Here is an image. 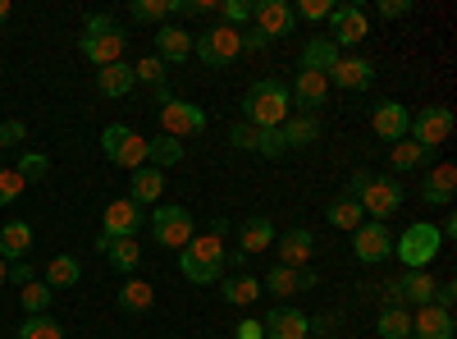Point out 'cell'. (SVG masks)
Segmentation results:
<instances>
[{
  "instance_id": "obj_11",
  "label": "cell",
  "mask_w": 457,
  "mask_h": 339,
  "mask_svg": "<svg viewBox=\"0 0 457 339\" xmlns=\"http://www.w3.org/2000/svg\"><path fill=\"white\" fill-rule=\"evenodd\" d=\"M366 32H370V19L361 5H334L329 10V42L334 47H357V42H366Z\"/></svg>"
},
{
  "instance_id": "obj_48",
  "label": "cell",
  "mask_w": 457,
  "mask_h": 339,
  "mask_svg": "<svg viewBox=\"0 0 457 339\" xmlns=\"http://www.w3.org/2000/svg\"><path fill=\"white\" fill-rule=\"evenodd\" d=\"M329 10H334V0H302V5L293 10V14H302V19H329Z\"/></svg>"
},
{
  "instance_id": "obj_53",
  "label": "cell",
  "mask_w": 457,
  "mask_h": 339,
  "mask_svg": "<svg viewBox=\"0 0 457 339\" xmlns=\"http://www.w3.org/2000/svg\"><path fill=\"white\" fill-rule=\"evenodd\" d=\"M87 37H101V32H114V19L110 14H87V28H83Z\"/></svg>"
},
{
  "instance_id": "obj_23",
  "label": "cell",
  "mask_w": 457,
  "mask_h": 339,
  "mask_svg": "<svg viewBox=\"0 0 457 339\" xmlns=\"http://www.w3.org/2000/svg\"><path fill=\"white\" fill-rule=\"evenodd\" d=\"M411 339H453V312L426 303L421 312L411 317Z\"/></svg>"
},
{
  "instance_id": "obj_43",
  "label": "cell",
  "mask_w": 457,
  "mask_h": 339,
  "mask_svg": "<svg viewBox=\"0 0 457 339\" xmlns=\"http://www.w3.org/2000/svg\"><path fill=\"white\" fill-rule=\"evenodd\" d=\"M165 73H170V64L156 60V55H146V60L133 64V79H137V83H151V88H161V83H165Z\"/></svg>"
},
{
  "instance_id": "obj_7",
  "label": "cell",
  "mask_w": 457,
  "mask_h": 339,
  "mask_svg": "<svg viewBox=\"0 0 457 339\" xmlns=\"http://www.w3.org/2000/svg\"><path fill=\"white\" fill-rule=\"evenodd\" d=\"M357 202H361V216L385 225L403 207V183H394V174H370V183L357 193Z\"/></svg>"
},
{
  "instance_id": "obj_54",
  "label": "cell",
  "mask_w": 457,
  "mask_h": 339,
  "mask_svg": "<svg viewBox=\"0 0 457 339\" xmlns=\"http://www.w3.org/2000/svg\"><path fill=\"white\" fill-rule=\"evenodd\" d=\"M234 335H238V339H265V330H261V321H252V317H243V321L234 326Z\"/></svg>"
},
{
  "instance_id": "obj_50",
  "label": "cell",
  "mask_w": 457,
  "mask_h": 339,
  "mask_svg": "<svg viewBox=\"0 0 457 339\" xmlns=\"http://www.w3.org/2000/svg\"><path fill=\"white\" fill-rule=\"evenodd\" d=\"M238 37H243V51H247V55H261L265 47H270V37H265V32H256V28H243Z\"/></svg>"
},
{
  "instance_id": "obj_8",
  "label": "cell",
  "mask_w": 457,
  "mask_h": 339,
  "mask_svg": "<svg viewBox=\"0 0 457 339\" xmlns=\"http://www.w3.org/2000/svg\"><path fill=\"white\" fill-rule=\"evenodd\" d=\"M407 138L416 142V147H444L448 138H453V110L448 106H426L421 115H411V124H407Z\"/></svg>"
},
{
  "instance_id": "obj_10",
  "label": "cell",
  "mask_w": 457,
  "mask_h": 339,
  "mask_svg": "<svg viewBox=\"0 0 457 339\" xmlns=\"http://www.w3.org/2000/svg\"><path fill=\"white\" fill-rule=\"evenodd\" d=\"M161 129H165V138H197V133H206V110L202 106H193V101H170V106H161Z\"/></svg>"
},
{
  "instance_id": "obj_34",
  "label": "cell",
  "mask_w": 457,
  "mask_h": 339,
  "mask_svg": "<svg viewBox=\"0 0 457 339\" xmlns=\"http://www.w3.org/2000/svg\"><path fill=\"white\" fill-rule=\"evenodd\" d=\"M426 161H430V152H426V147H416L411 138H403V142H394V147H389V165H394V174L421 170Z\"/></svg>"
},
{
  "instance_id": "obj_55",
  "label": "cell",
  "mask_w": 457,
  "mask_h": 339,
  "mask_svg": "<svg viewBox=\"0 0 457 339\" xmlns=\"http://www.w3.org/2000/svg\"><path fill=\"white\" fill-rule=\"evenodd\" d=\"M366 183H370V170H357V174L348 179V198H357V193H361Z\"/></svg>"
},
{
  "instance_id": "obj_58",
  "label": "cell",
  "mask_w": 457,
  "mask_h": 339,
  "mask_svg": "<svg viewBox=\"0 0 457 339\" xmlns=\"http://www.w3.org/2000/svg\"><path fill=\"white\" fill-rule=\"evenodd\" d=\"M5 280H10V261H5V257H0V284H5Z\"/></svg>"
},
{
  "instance_id": "obj_32",
  "label": "cell",
  "mask_w": 457,
  "mask_h": 339,
  "mask_svg": "<svg viewBox=\"0 0 457 339\" xmlns=\"http://www.w3.org/2000/svg\"><path fill=\"white\" fill-rule=\"evenodd\" d=\"M120 312H129V317H137V312H151V303H156V289H151L146 280H129L124 289H120Z\"/></svg>"
},
{
  "instance_id": "obj_41",
  "label": "cell",
  "mask_w": 457,
  "mask_h": 339,
  "mask_svg": "<svg viewBox=\"0 0 457 339\" xmlns=\"http://www.w3.org/2000/svg\"><path fill=\"white\" fill-rule=\"evenodd\" d=\"M379 335H385V339H407L411 335V317L403 308H385V312H379Z\"/></svg>"
},
{
  "instance_id": "obj_31",
  "label": "cell",
  "mask_w": 457,
  "mask_h": 339,
  "mask_svg": "<svg viewBox=\"0 0 457 339\" xmlns=\"http://www.w3.org/2000/svg\"><path fill=\"white\" fill-rule=\"evenodd\" d=\"M338 64V47L329 42V37H312L307 47H302V69H312V73H329Z\"/></svg>"
},
{
  "instance_id": "obj_30",
  "label": "cell",
  "mask_w": 457,
  "mask_h": 339,
  "mask_svg": "<svg viewBox=\"0 0 457 339\" xmlns=\"http://www.w3.org/2000/svg\"><path fill=\"white\" fill-rule=\"evenodd\" d=\"M279 138H284V147H307V142H316L320 138V120L316 115H288L284 124H279Z\"/></svg>"
},
{
  "instance_id": "obj_33",
  "label": "cell",
  "mask_w": 457,
  "mask_h": 339,
  "mask_svg": "<svg viewBox=\"0 0 457 339\" xmlns=\"http://www.w3.org/2000/svg\"><path fill=\"white\" fill-rule=\"evenodd\" d=\"M83 280V267H79V257H69V252H60V257H51V267H46V284L60 293V289H73Z\"/></svg>"
},
{
  "instance_id": "obj_2",
  "label": "cell",
  "mask_w": 457,
  "mask_h": 339,
  "mask_svg": "<svg viewBox=\"0 0 457 339\" xmlns=\"http://www.w3.org/2000/svg\"><path fill=\"white\" fill-rule=\"evenodd\" d=\"M228 267V252H224V239L220 234H197L193 243L183 248L179 257V271L183 280H193V284H215Z\"/></svg>"
},
{
  "instance_id": "obj_42",
  "label": "cell",
  "mask_w": 457,
  "mask_h": 339,
  "mask_svg": "<svg viewBox=\"0 0 457 339\" xmlns=\"http://www.w3.org/2000/svg\"><path fill=\"white\" fill-rule=\"evenodd\" d=\"M19 339H64V326L51 321V317H28L19 326Z\"/></svg>"
},
{
  "instance_id": "obj_35",
  "label": "cell",
  "mask_w": 457,
  "mask_h": 339,
  "mask_svg": "<svg viewBox=\"0 0 457 339\" xmlns=\"http://www.w3.org/2000/svg\"><path fill=\"white\" fill-rule=\"evenodd\" d=\"M325 220L334 225V230H348V234H353L357 225L366 220V216H361V202H357V198H348V193H343V198H334V202H329Z\"/></svg>"
},
{
  "instance_id": "obj_26",
  "label": "cell",
  "mask_w": 457,
  "mask_h": 339,
  "mask_svg": "<svg viewBox=\"0 0 457 339\" xmlns=\"http://www.w3.org/2000/svg\"><path fill=\"white\" fill-rule=\"evenodd\" d=\"M137 88V79H133V64L129 60H120V64H105V69H96V92L101 97H129Z\"/></svg>"
},
{
  "instance_id": "obj_12",
  "label": "cell",
  "mask_w": 457,
  "mask_h": 339,
  "mask_svg": "<svg viewBox=\"0 0 457 339\" xmlns=\"http://www.w3.org/2000/svg\"><path fill=\"white\" fill-rule=\"evenodd\" d=\"M435 289H439V280L430 271H407L389 284V308H403V303L426 308V303H435Z\"/></svg>"
},
{
  "instance_id": "obj_19",
  "label": "cell",
  "mask_w": 457,
  "mask_h": 339,
  "mask_svg": "<svg viewBox=\"0 0 457 339\" xmlns=\"http://www.w3.org/2000/svg\"><path fill=\"white\" fill-rule=\"evenodd\" d=\"M124 47H129V37L114 28V32H101V37H87L83 32V42H79V51L96 64V69H105V64H120L124 60Z\"/></svg>"
},
{
  "instance_id": "obj_9",
  "label": "cell",
  "mask_w": 457,
  "mask_h": 339,
  "mask_svg": "<svg viewBox=\"0 0 457 339\" xmlns=\"http://www.w3.org/2000/svg\"><path fill=\"white\" fill-rule=\"evenodd\" d=\"M353 257L366 261V267H375V261H389V257H394V234H389V225L361 220L357 230H353Z\"/></svg>"
},
{
  "instance_id": "obj_37",
  "label": "cell",
  "mask_w": 457,
  "mask_h": 339,
  "mask_svg": "<svg viewBox=\"0 0 457 339\" xmlns=\"http://www.w3.org/2000/svg\"><path fill=\"white\" fill-rule=\"evenodd\" d=\"M220 298H224V303H234V308H247V303H256V298H261V280L234 275V280L220 284Z\"/></svg>"
},
{
  "instance_id": "obj_22",
  "label": "cell",
  "mask_w": 457,
  "mask_h": 339,
  "mask_svg": "<svg viewBox=\"0 0 457 339\" xmlns=\"http://www.w3.org/2000/svg\"><path fill=\"white\" fill-rule=\"evenodd\" d=\"M453 193H457V165L444 161V165H435V170L426 174V183H421V202H430V207H448Z\"/></svg>"
},
{
  "instance_id": "obj_46",
  "label": "cell",
  "mask_w": 457,
  "mask_h": 339,
  "mask_svg": "<svg viewBox=\"0 0 457 339\" xmlns=\"http://www.w3.org/2000/svg\"><path fill=\"white\" fill-rule=\"evenodd\" d=\"M19 193H23V174L19 170H0V207L19 202Z\"/></svg>"
},
{
  "instance_id": "obj_45",
  "label": "cell",
  "mask_w": 457,
  "mask_h": 339,
  "mask_svg": "<svg viewBox=\"0 0 457 339\" xmlns=\"http://www.w3.org/2000/svg\"><path fill=\"white\" fill-rule=\"evenodd\" d=\"M256 142H261V129H252L247 120H238L228 129V147H238V152H256Z\"/></svg>"
},
{
  "instance_id": "obj_4",
  "label": "cell",
  "mask_w": 457,
  "mask_h": 339,
  "mask_svg": "<svg viewBox=\"0 0 457 339\" xmlns=\"http://www.w3.org/2000/svg\"><path fill=\"white\" fill-rule=\"evenodd\" d=\"M193 55L206 69H228V64L243 55V37H238V28L211 23V32H193Z\"/></svg>"
},
{
  "instance_id": "obj_15",
  "label": "cell",
  "mask_w": 457,
  "mask_h": 339,
  "mask_svg": "<svg viewBox=\"0 0 457 339\" xmlns=\"http://www.w3.org/2000/svg\"><path fill=\"white\" fill-rule=\"evenodd\" d=\"M293 23H297V14L284 5V0H252V28L265 32L270 42H275V37H288Z\"/></svg>"
},
{
  "instance_id": "obj_51",
  "label": "cell",
  "mask_w": 457,
  "mask_h": 339,
  "mask_svg": "<svg viewBox=\"0 0 457 339\" xmlns=\"http://www.w3.org/2000/svg\"><path fill=\"white\" fill-rule=\"evenodd\" d=\"M379 14H385V19H407L411 0H379Z\"/></svg>"
},
{
  "instance_id": "obj_57",
  "label": "cell",
  "mask_w": 457,
  "mask_h": 339,
  "mask_svg": "<svg viewBox=\"0 0 457 339\" xmlns=\"http://www.w3.org/2000/svg\"><path fill=\"white\" fill-rule=\"evenodd\" d=\"M10 23V0H0V28Z\"/></svg>"
},
{
  "instance_id": "obj_3",
  "label": "cell",
  "mask_w": 457,
  "mask_h": 339,
  "mask_svg": "<svg viewBox=\"0 0 457 339\" xmlns=\"http://www.w3.org/2000/svg\"><path fill=\"white\" fill-rule=\"evenodd\" d=\"M439 248H444V234L435 230L430 220H416V225H407V230L398 234L394 257L403 261L407 271H430V261L439 257Z\"/></svg>"
},
{
  "instance_id": "obj_16",
  "label": "cell",
  "mask_w": 457,
  "mask_h": 339,
  "mask_svg": "<svg viewBox=\"0 0 457 339\" xmlns=\"http://www.w3.org/2000/svg\"><path fill=\"white\" fill-rule=\"evenodd\" d=\"M261 330H265V339H307L312 335V317L307 312H297V308H270L265 312V321H261Z\"/></svg>"
},
{
  "instance_id": "obj_13",
  "label": "cell",
  "mask_w": 457,
  "mask_h": 339,
  "mask_svg": "<svg viewBox=\"0 0 457 339\" xmlns=\"http://www.w3.org/2000/svg\"><path fill=\"white\" fill-rule=\"evenodd\" d=\"M142 220H146L142 207L129 202V198H120V202H110V207H105V216H101V234H96V239H137Z\"/></svg>"
},
{
  "instance_id": "obj_20",
  "label": "cell",
  "mask_w": 457,
  "mask_h": 339,
  "mask_svg": "<svg viewBox=\"0 0 457 339\" xmlns=\"http://www.w3.org/2000/svg\"><path fill=\"white\" fill-rule=\"evenodd\" d=\"M288 97L302 106V115H312V110H320L325 97H329V79H325V73H312V69H297Z\"/></svg>"
},
{
  "instance_id": "obj_17",
  "label": "cell",
  "mask_w": 457,
  "mask_h": 339,
  "mask_svg": "<svg viewBox=\"0 0 457 339\" xmlns=\"http://www.w3.org/2000/svg\"><path fill=\"white\" fill-rule=\"evenodd\" d=\"M329 88H348V92H366L375 83V64L361 55H338V64L325 73Z\"/></svg>"
},
{
  "instance_id": "obj_47",
  "label": "cell",
  "mask_w": 457,
  "mask_h": 339,
  "mask_svg": "<svg viewBox=\"0 0 457 339\" xmlns=\"http://www.w3.org/2000/svg\"><path fill=\"white\" fill-rule=\"evenodd\" d=\"M288 147H284V138H279V129H261V142H256V157H284Z\"/></svg>"
},
{
  "instance_id": "obj_14",
  "label": "cell",
  "mask_w": 457,
  "mask_h": 339,
  "mask_svg": "<svg viewBox=\"0 0 457 339\" xmlns=\"http://www.w3.org/2000/svg\"><path fill=\"white\" fill-rule=\"evenodd\" d=\"M407 124H411V110L403 106V101H379L375 110H370V129H375V138L379 142H403L407 138Z\"/></svg>"
},
{
  "instance_id": "obj_38",
  "label": "cell",
  "mask_w": 457,
  "mask_h": 339,
  "mask_svg": "<svg viewBox=\"0 0 457 339\" xmlns=\"http://www.w3.org/2000/svg\"><path fill=\"white\" fill-rule=\"evenodd\" d=\"M51 298H55V289H51L46 280H32V284H23V289H19V303H23V312H28V317H46Z\"/></svg>"
},
{
  "instance_id": "obj_39",
  "label": "cell",
  "mask_w": 457,
  "mask_h": 339,
  "mask_svg": "<svg viewBox=\"0 0 457 339\" xmlns=\"http://www.w3.org/2000/svg\"><path fill=\"white\" fill-rule=\"evenodd\" d=\"M183 157H187V147H183L179 138H165V133H161V138L146 142V161H156V170H161V165H179Z\"/></svg>"
},
{
  "instance_id": "obj_27",
  "label": "cell",
  "mask_w": 457,
  "mask_h": 339,
  "mask_svg": "<svg viewBox=\"0 0 457 339\" xmlns=\"http://www.w3.org/2000/svg\"><path fill=\"white\" fill-rule=\"evenodd\" d=\"M96 252H105V257H110V267H114V271H124V275H133V271L142 267V248H137V239H96Z\"/></svg>"
},
{
  "instance_id": "obj_44",
  "label": "cell",
  "mask_w": 457,
  "mask_h": 339,
  "mask_svg": "<svg viewBox=\"0 0 457 339\" xmlns=\"http://www.w3.org/2000/svg\"><path fill=\"white\" fill-rule=\"evenodd\" d=\"M14 170L23 174V183H32V179H46V174H51V161H46L42 152H23V161H19Z\"/></svg>"
},
{
  "instance_id": "obj_21",
  "label": "cell",
  "mask_w": 457,
  "mask_h": 339,
  "mask_svg": "<svg viewBox=\"0 0 457 339\" xmlns=\"http://www.w3.org/2000/svg\"><path fill=\"white\" fill-rule=\"evenodd\" d=\"M187 55H193V32H183V28H174V23H161V28H156V60L183 64Z\"/></svg>"
},
{
  "instance_id": "obj_1",
  "label": "cell",
  "mask_w": 457,
  "mask_h": 339,
  "mask_svg": "<svg viewBox=\"0 0 457 339\" xmlns=\"http://www.w3.org/2000/svg\"><path fill=\"white\" fill-rule=\"evenodd\" d=\"M288 106H293V97H288V88L279 79H261L243 97V110H247L252 129H279L288 120Z\"/></svg>"
},
{
  "instance_id": "obj_36",
  "label": "cell",
  "mask_w": 457,
  "mask_h": 339,
  "mask_svg": "<svg viewBox=\"0 0 457 339\" xmlns=\"http://www.w3.org/2000/svg\"><path fill=\"white\" fill-rule=\"evenodd\" d=\"M179 5L183 0H133L129 14L137 23H165V19H179Z\"/></svg>"
},
{
  "instance_id": "obj_56",
  "label": "cell",
  "mask_w": 457,
  "mask_h": 339,
  "mask_svg": "<svg viewBox=\"0 0 457 339\" xmlns=\"http://www.w3.org/2000/svg\"><path fill=\"white\" fill-rule=\"evenodd\" d=\"M329 326H334V317H316V321H312L316 335H329Z\"/></svg>"
},
{
  "instance_id": "obj_6",
  "label": "cell",
  "mask_w": 457,
  "mask_h": 339,
  "mask_svg": "<svg viewBox=\"0 0 457 339\" xmlns=\"http://www.w3.org/2000/svg\"><path fill=\"white\" fill-rule=\"evenodd\" d=\"M101 152L110 165H124V170H142L146 165V138L129 124H110L101 133Z\"/></svg>"
},
{
  "instance_id": "obj_5",
  "label": "cell",
  "mask_w": 457,
  "mask_h": 339,
  "mask_svg": "<svg viewBox=\"0 0 457 339\" xmlns=\"http://www.w3.org/2000/svg\"><path fill=\"white\" fill-rule=\"evenodd\" d=\"M151 239H156L161 248H187V243H193L197 239V225H193V211H187V207H156V211H151Z\"/></svg>"
},
{
  "instance_id": "obj_49",
  "label": "cell",
  "mask_w": 457,
  "mask_h": 339,
  "mask_svg": "<svg viewBox=\"0 0 457 339\" xmlns=\"http://www.w3.org/2000/svg\"><path fill=\"white\" fill-rule=\"evenodd\" d=\"M28 138V129L19 120H0V147H19Z\"/></svg>"
},
{
  "instance_id": "obj_52",
  "label": "cell",
  "mask_w": 457,
  "mask_h": 339,
  "mask_svg": "<svg viewBox=\"0 0 457 339\" xmlns=\"http://www.w3.org/2000/svg\"><path fill=\"white\" fill-rule=\"evenodd\" d=\"M10 284H19V289L32 284V261H28V257H23V261H10Z\"/></svg>"
},
{
  "instance_id": "obj_24",
  "label": "cell",
  "mask_w": 457,
  "mask_h": 339,
  "mask_svg": "<svg viewBox=\"0 0 457 339\" xmlns=\"http://www.w3.org/2000/svg\"><path fill=\"white\" fill-rule=\"evenodd\" d=\"M275 225L265 220V216H252V220H243L238 225V248H243V257H256V252H265V248H275Z\"/></svg>"
},
{
  "instance_id": "obj_28",
  "label": "cell",
  "mask_w": 457,
  "mask_h": 339,
  "mask_svg": "<svg viewBox=\"0 0 457 339\" xmlns=\"http://www.w3.org/2000/svg\"><path fill=\"white\" fill-rule=\"evenodd\" d=\"M161 193H165V174H161V170H151V165L133 170V183H129V202H137V207H151V202H161Z\"/></svg>"
},
{
  "instance_id": "obj_25",
  "label": "cell",
  "mask_w": 457,
  "mask_h": 339,
  "mask_svg": "<svg viewBox=\"0 0 457 339\" xmlns=\"http://www.w3.org/2000/svg\"><path fill=\"white\" fill-rule=\"evenodd\" d=\"M275 248H279V267H307L316 252V239H312V230H284V239H275Z\"/></svg>"
},
{
  "instance_id": "obj_18",
  "label": "cell",
  "mask_w": 457,
  "mask_h": 339,
  "mask_svg": "<svg viewBox=\"0 0 457 339\" xmlns=\"http://www.w3.org/2000/svg\"><path fill=\"white\" fill-rule=\"evenodd\" d=\"M320 284V275L312 267H270V275L261 280L265 293H312Z\"/></svg>"
},
{
  "instance_id": "obj_29",
  "label": "cell",
  "mask_w": 457,
  "mask_h": 339,
  "mask_svg": "<svg viewBox=\"0 0 457 339\" xmlns=\"http://www.w3.org/2000/svg\"><path fill=\"white\" fill-rule=\"evenodd\" d=\"M32 248V225L28 220H10L5 230H0V257L5 261H23Z\"/></svg>"
},
{
  "instance_id": "obj_40",
  "label": "cell",
  "mask_w": 457,
  "mask_h": 339,
  "mask_svg": "<svg viewBox=\"0 0 457 339\" xmlns=\"http://www.w3.org/2000/svg\"><path fill=\"white\" fill-rule=\"evenodd\" d=\"M215 14H220L224 28H238V32L252 23V5H247V0H215Z\"/></svg>"
}]
</instances>
